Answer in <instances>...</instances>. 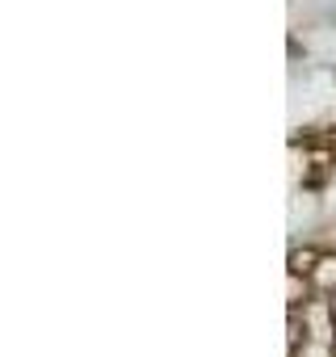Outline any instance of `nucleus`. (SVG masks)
<instances>
[{
    "label": "nucleus",
    "instance_id": "nucleus-1",
    "mask_svg": "<svg viewBox=\"0 0 336 357\" xmlns=\"http://www.w3.org/2000/svg\"><path fill=\"white\" fill-rule=\"evenodd\" d=\"M332 349H336V298H332Z\"/></svg>",
    "mask_w": 336,
    "mask_h": 357
}]
</instances>
